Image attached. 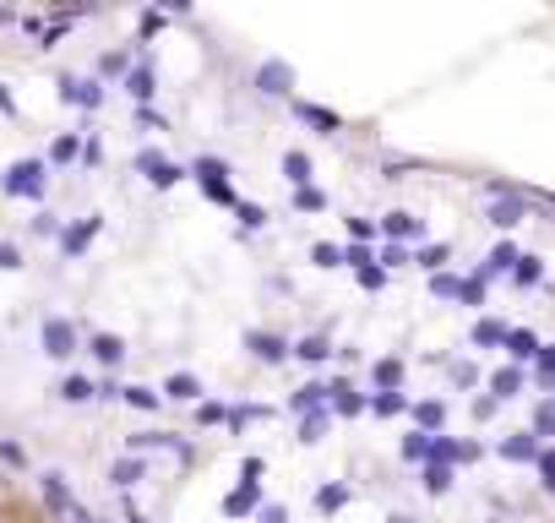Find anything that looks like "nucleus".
I'll return each mask as SVG.
<instances>
[{
    "label": "nucleus",
    "mask_w": 555,
    "mask_h": 523,
    "mask_svg": "<svg viewBox=\"0 0 555 523\" xmlns=\"http://www.w3.org/2000/svg\"><path fill=\"white\" fill-rule=\"evenodd\" d=\"M93 355H98V360H104V365H115V360H120V355H125V344H120V339H109V333H104V339H93Z\"/></svg>",
    "instance_id": "nucleus-3"
},
{
    "label": "nucleus",
    "mask_w": 555,
    "mask_h": 523,
    "mask_svg": "<svg viewBox=\"0 0 555 523\" xmlns=\"http://www.w3.org/2000/svg\"><path fill=\"white\" fill-rule=\"evenodd\" d=\"M38 175H44V169H38V164H17V169H12V180H6V185H12V191H38Z\"/></svg>",
    "instance_id": "nucleus-2"
},
{
    "label": "nucleus",
    "mask_w": 555,
    "mask_h": 523,
    "mask_svg": "<svg viewBox=\"0 0 555 523\" xmlns=\"http://www.w3.org/2000/svg\"><path fill=\"white\" fill-rule=\"evenodd\" d=\"M169 392H175V399H196V382H191V376H175Z\"/></svg>",
    "instance_id": "nucleus-6"
},
{
    "label": "nucleus",
    "mask_w": 555,
    "mask_h": 523,
    "mask_svg": "<svg viewBox=\"0 0 555 523\" xmlns=\"http://www.w3.org/2000/svg\"><path fill=\"white\" fill-rule=\"evenodd\" d=\"M65 99H77V104H98V88H93V82H65Z\"/></svg>",
    "instance_id": "nucleus-5"
},
{
    "label": "nucleus",
    "mask_w": 555,
    "mask_h": 523,
    "mask_svg": "<svg viewBox=\"0 0 555 523\" xmlns=\"http://www.w3.org/2000/svg\"><path fill=\"white\" fill-rule=\"evenodd\" d=\"M60 399H72V404H82V399H93V387H88L82 376H72V382H60Z\"/></svg>",
    "instance_id": "nucleus-4"
},
{
    "label": "nucleus",
    "mask_w": 555,
    "mask_h": 523,
    "mask_svg": "<svg viewBox=\"0 0 555 523\" xmlns=\"http://www.w3.org/2000/svg\"><path fill=\"white\" fill-rule=\"evenodd\" d=\"M136 475H142V464H115V480H120V485H131Z\"/></svg>",
    "instance_id": "nucleus-7"
},
{
    "label": "nucleus",
    "mask_w": 555,
    "mask_h": 523,
    "mask_svg": "<svg viewBox=\"0 0 555 523\" xmlns=\"http://www.w3.org/2000/svg\"><path fill=\"white\" fill-rule=\"evenodd\" d=\"M44 349H49L55 360H65V355L77 349V327L65 322V316H49V322H44Z\"/></svg>",
    "instance_id": "nucleus-1"
}]
</instances>
